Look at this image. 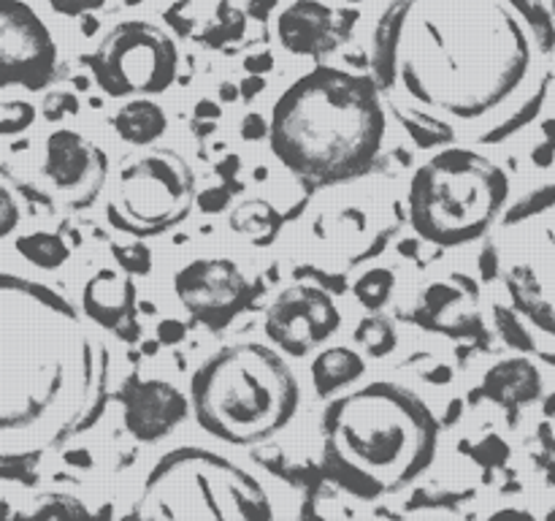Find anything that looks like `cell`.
Here are the masks:
<instances>
[{
	"label": "cell",
	"mask_w": 555,
	"mask_h": 521,
	"mask_svg": "<svg viewBox=\"0 0 555 521\" xmlns=\"http://www.w3.org/2000/svg\"><path fill=\"white\" fill-rule=\"evenodd\" d=\"M555 22L542 0H390L372 41L385 106L428 141H502L553 79Z\"/></svg>",
	"instance_id": "1"
},
{
	"label": "cell",
	"mask_w": 555,
	"mask_h": 521,
	"mask_svg": "<svg viewBox=\"0 0 555 521\" xmlns=\"http://www.w3.org/2000/svg\"><path fill=\"white\" fill-rule=\"evenodd\" d=\"M95 329L60 291L0 271V470L33 465L95 423L108 380Z\"/></svg>",
	"instance_id": "2"
},
{
	"label": "cell",
	"mask_w": 555,
	"mask_h": 521,
	"mask_svg": "<svg viewBox=\"0 0 555 521\" xmlns=\"http://www.w3.org/2000/svg\"><path fill=\"white\" fill-rule=\"evenodd\" d=\"M385 130V101L372 76L318 65L276 98L266 136L287 171L334 185L374 166Z\"/></svg>",
	"instance_id": "3"
},
{
	"label": "cell",
	"mask_w": 555,
	"mask_h": 521,
	"mask_svg": "<svg viewBox=\"0 0 555 521\" xmlns=\"http://www.w3.org/2000/svg\"><path fill=\"white\" fill-rule=\"evenodd\" d=\"M331 470L363 497L393 494L431 467L439 421L406 385L374 380L334 396L323 412Z\"/></svg>",
	"instance_id": "4"
},
{
	"label": "cell",
	"mask_w": 555,
	"mask_h": 521,
	"mask_svg": "<svg viewBox=\"0 0 555 521\" xmlns=\"http://www.w3.org/2000/svg\"><path fill=\"white\" fill-rule=\"evenodd\" d=\"M301 385L291 364L260 342L225 345L206 358L190 383L195 421L231 445L274 437L296 418Z\"/></svg>",
	"instance_id": "5"
},
{
	"label": "cell",
	"mask_w": 555,
	"mask_h": 521,
	"mask_svg": "<svg viewBox=\"0 0 555 521\" xmlns=\"http://www.w3.org/2000/svg\"><path fill=\"white\" fill-rule=\"evenodd\" d=\"M486 250V277L499 280L531 353L555 364V182L504 206Z\"/></svg>",
	"instance_id": "6"
},
{
	"label": "cell",
	"mask_w": 555,
	"mask_h": 521,
	"mask_svg": "<svg viewBox=\"0 0 555 521\" xmlns=\"http://www.w3.org/2000/svg\"><path fill=\"white\" fill-rule=\"evenodd\" d=\"M507 199V171L482 152L453 144L417 166L406 204L412 228L423 242L461 247L496 226Z\"/></svg>",
	"instance_id": "7"
},
{
	"label": "cell",
	"mask_w": 555,
	"mask_h": 521,
	"mask_svg": "<svg viewBox=\"0 0 555 521\" xmlns=\"http://www.w3.org/2000/svg\"><path fill=\"white\" fill-rule=\"evenodd\" d=\"M135 519L263 521L274 516L260 481L215 450L173 448L146 472Z\"/></svg>",
	"instance_id": "8"
},
{
	"label": "cell",
	"mask_w": 555,
	"mask_h": 521,
	"mask_svg": "<svg viewBox=\"0 0 555 521\" xmlns=\"http://www.w3.org/2000/svg\"><path fill=\"white\" fill-rule=\"evenodd\" d=\"M195 204V174L168 147L139 152L122 163L106 201V215L119 231L150 237L173 228Z\"/></svg>",
	"instance_id": "9"
},
{
	"label": "cell",
	"mask_w": 555,
	"mask_h": 521,
	"mask_svg": "<svg viewBox=\"0 0 555 521\" xmlns=\"http://www.w3.org/2000/svg\"><path fill=\"white\" fill-rule=\"evenodd\" d=\"M81 63L106 96H160L177 81L179 47L155 22L125 20Z\"/></svg>",
	"instance_id": "10"
},
{
	"label": "cell",
	"mask_w": 555,
	"mask_h": 521,
	"mask_svg": "<svg viewBox=\"0 0 555 521\" xmlns=\"http://www.w3.org/2000/svg\"><path fill=\"white\" fill-rule=\"evenodd\" d=\"M57 41L25 0H0V90H43L57 74Z\"/></svg>",
	"instance_id": "11"
},
{
	"label": "cell",
	"mask_w": 555,
	"mask_h": 521,
	"mask_svg": "<svg viewBox=\"0 0 555 521\" xmlns=\"http://www.w3.org/2000/svg\"><path fill=\"white\" fill-rule=\"evenodd\" d=\"M341 313L318 285L285 288L266 309L263 329L271 345L285 356H307L339 331Z\"/></svg>",
	"instance_id": "12"
},
{
	"label": "cell",
	"mask_w": 555,
	"mask_h": 521,
	"mask_svg": "<svg viewBox=\"0 0 555 521\" xmlns=\"http://www.w3.org/2000/svg\"><path fill=\"white\" fill-rule=\"evenodd\" d=\"M182 307L209 329H222L244 309L249 280L233 258H195L173 275Z\"/></svg>",
	"instance_id": "13"
},
{
	"label": "cell",
	"mask_w": 555,
	"mask_h": 521,
	"mask_svg": "<svg viewBox=\"0 0 555 521\" xmlns=\"http://www.w3.org/2000/svg\"><path fill=\"white\" fill-rule=\"evenodd\" d=\"M43 177L70 206H87L106 185L108 157L79 130H52L43 144Z\"/></svg>",
	"instance_id": "14"
},
{
	"label": "cell",
	"mask_w": 555,
	"mask_h": 521,
	"mask_svg": "<svg viewBox=\"0 0 555 521\" xmlns=\"http://www.w3.org/2000/svg\"><path fill=\"white\" fill-rule=\"evenodd\" d=\"M125 429L141 443H157L190 412V396L160 378H128L119 391Z\"/></svg>",
	"instance_id": "15"
},
{
	"label": "cell",
	"mask_w": 555,
	"mask_h": 521,
	"mask_svg": "<svg viewBox=\"0 0 555 521\" xmlns=\"http://www.w3.org/2000/svg\"><path fill=\"white\" fill-rule=\"evenodd\" d=\"M345 14L323 0H293L276 16V36L291 54L320 58L336 47Z\"/></svg>",
	"instance_id": "16"
},
{
	"label": "cell",
	"mask_w": 555,
	"mask_h": 521,
	"mask_svg": "<svg viewBox=\"0 0 555 521\" xmlns=\"http://www.w3.org/2000/svg\"><path fill=\"white\" fill-rule=\"evenodd\" d=\"M81 313L98 329L133 340L135 336V282L117 269H98L81 288Z\"/></svg>",
	"instance_id": "17"
},
{
	"label": "cell",
	"mask_w": 555,
	"mask_h": 521,
	"mask_svg": "<svg viewBox=\"0 0 555 521\" xmlns=\"http://www.w3.org/2000/svg\"><path fill=\"white\" fill-rule=\"evenodd\" d=\"M482 396L515 412L542 394V374L529 358H507L491 367L482 378Z\"/></svg>",
	"instance_id": "18"
},
{
	"label": "cell",
	"mask_w": 555,
	"mask_h": 521,
	"mask_svg": "<svg viewBox=\"0 0 555 521\" xmlns=\"http://www.w3.org/2000/svg\"><path fill=\"white\" fill-rule=\"evenodd\" d=\"M366 372V358L356 347H325L312 361V383L318 396H334L350 389Z\"/></svg>",
	"instance_id": "19"
},
{
	"label": "cell",
	"mask_w": 555,
	"mask_h": 521,
	"mask_svg": "<svg viewBox=\"0 0 555 521\" xmlns=\"http://www.w3.org/2000/svg\"><path fill=\"white\" fill-rule=\"evenodd\" d=\"M114 130L122 141L133 147H152L168 128V117L160 103L150 98H133L114 114Z\"/></svg>",
	"instance_id": "20"
},
{
	"label": "cell",
	"mask_w": 555,
	"mask_h": 521,
	"mask_svg": "<svg viewBox=\"0 0 555 521\" xmlns=\"http://www.w3.org/2000/svg\"><path fill=\"white\" fill-rule=\"evenodd\" d=\"M228 226L238 237H247L253 244H271L276 231H280V212L266 199H247L238 206H233Z\"/></svg>",
	"instance_id": "21"
},
{
	"label": "cell",
	"mask_w": 555,
	"mask_h": 521,
	"mask_svg": "<svg viewBox=\"0 0 555 521\" xmlns=\"http://www.w3.org/2000/svg\"><path fill=\"white\" fill-rule=\"evenodd\" d=\"M16 253L25 260H30L38 269H60L65 260L70 258V247L60 233L52 231H36L25 233V237L16 239Z\"/></svg>",
	"instance_id": "22"
},
{
	"label": "cell",
	"mask_w": 555,
	"mask_h": 521,
	"mask_svg": "<svg viewBox=\"0 0 555 521\" xmlns=\"http://www.w3.org/2000/svg\"><path fill=\"white\" fill-rule=\"evenodd\" d=\"M356 342L369 356L383 358L396 351V345H399V331H396L393 320L374 313L356 326Z\"/></svg>",
	"instance_id": "23"
},
{
	"label": "cell",
	"mask_w": 555,
	"mask_h": 521,
	"mask_svg": "<svg viewBox=\"0 0 555 521\" xmlns=\"http://www.w3.org/2000/svg\"><path fill=\"white\" fill-rule=\"evenodd\" d=\"M393 288H396L393 269H388V266H374V269H366L361 277H358L356 285H352V293H356V298L363 304V307L377 313V309H383L385 304L390 302Z\"/></svg>",
	"instance_id": "24"
},
{
	"label": "cell",
	"mask_w": 555,
	"mask_h": 521,
	"mask_svg": "<svg viewBox=\"0 0 555 521\" xmlns=\"http://www.w3.org/2000/svg\"><path fill=\"white\" fill-rule=\"evenodd\" d=\"M36 123V106L27 101H0V136L25 134Z\"/></svg>",
	"instance_id": "25"
},
{
	"label": "cell",
	"mask_w": 555,
	"mask_h": 521,
	"mask_svg": "<svg viewBox=\"0 0 555 521\" xmlns=\"http://www.w3.org/2000/svg\"><path fill=\"white\" fill-rule=\"evenodd\" d=\"M76 112H79V98H76L74 92H49L47 101H43V117H47L49 123H60L63 117H74Z\"/></svg>",
	"instance_id": "26"
},
{
	"label": "cell",
	"mask_w": 555,
	"mask_h": 521,
	"mask_svg": "<svg viewBox=\"0 0 555 521\" xmlns=\"http://www.w3.org/2000/svg\"><path fill=\"white\" fill-rule=\"evenodd\" d=\"M33 513H38V516H85L87 508L81 505V499L54 494V497H43V505H36V510H33Z\"/></svg>",
	"instance_id": "27"
},
{
	"label": "cell",
	"mask_w": 555,
	"mask_h": 521,
	"mask_svg": "<svg viewBox=\"0 0 555 521\" xmlns=\"http://www.w3.org/2000/svg\"><path fill=\"white\" fill-rule=\"evenodd\" d=\"M114 253L119 255V264L125 266L128 275H144L150 271V250L144 242H133L130 247H114Z\"/></svg>",
	"instance_id": "28"
},
{
	"label": "cell",
	"mask_w": 555,
	"mask_h": 521,
	"mask_svg": "<svg viewBox=\"0 0 555 521\" xmlns=\"http://www.w3.org/2000/svg\"><path fill=\"white\" fill-rule=\"evenodd\" d=\"M20 226V204L5 185H0V239L16 231Z\"/></svg>",
	"instance_id": "29"
},
{
	"label": "cell",
	"mask_w": 555,
	"mask_h": 521,
	"mask_svg": "<svg viewBox=\"0 0 555 521\" xmlns=\"http://www.w3.org/2000/svg\"><path fill=\"white\" fill-rule=\"evenodd\" d=\"M49 5H52L54 14L60 16H85L103 9L106 0H49Z\"/></svg>",
	"instance_id": "30"
},
{
	"label": "cell",
	"mask_w": 555,
	"mask_h": 521,
	"mask_svg": "<svg viewBox=\"0 0 555 521\" xmlns=\"http://www.w3.org/2000/svg\"><path fill=\"white\" fill-rule=\"evenodd\" d=\"M242 130H244L242 136L247 141L263 139V136L269 134V123H266V119L260 117V114H247V117H244V123H242Z\"/></svg>",
	"instance_id": "31"
},
{
	"label": "cell",
	"mask_w": 555,
	"mask_h": 521,
	"mask_svg": "<svg viewBox=\"0 0 555 521\" xmlns=\"http://www.w3.org/2000/svg\"><path fill=\"white\" fill-rule=\"evenodd\" d=\"M182 336H184L182 323H177V320H163L160 323V340L163 342H168V345H171V342H179Z\"/></svg>",
	"instance_id": "32"
},
{
	"label": "cell",
	"mask_w": 555,
	"mask_h": 521,
	"mask_svg": "<svg viewBox=\"0 0 555 521\" xmlns=\"http://www.w3.org/2000/svg\"><path fill=\"white\" fill-rule=\"evenodd\" d=\"M553 76H555V71H553Z\"/></svg>",
	"instance_id": "33"
}]
</instances>
